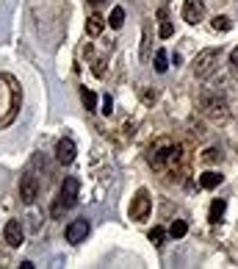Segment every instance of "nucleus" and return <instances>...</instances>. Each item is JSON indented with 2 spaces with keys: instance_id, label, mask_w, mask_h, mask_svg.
<instances>
[{
  "instance_id": "nucleus-1",
  "label": "nucleus",
  "mask_w": 238,
  "mask_h": 269,
  "mask_svg": "<svg viewBox=\"0 0 238 269\" xmlns=\"http://www.w3.org/2000/svg\"><path fill=\"white\" fill-rule=\"evenodd\" d=\"M20 105H22V89L20 81L9 72H0V128H9L17 120Z\"/></svg>"
},
{
  "instance_id": "nucleus-2",
  "label": "nucleus",
  "mask_w": 238,
  "mask_h": 269,
  "mask_svg": "<svg viewBox=\"0 0 238 269\" xmlns=\"http://www.w3.org/2000/svg\"><path fill=\"white\" fill-rule=\"evenodd\" d=\"M180 153H183L180 145H175L169 139H161L150 150V164H153V169H169V166H175L180 161Z\"/></svg>"
},
{
  "instance_id": "nucleus-3",
  "label": "nucleus",
  "mask_w": 238,
  "mask_h": 269,
  "mask_svg": "<svg viewBox=\"0 0 238 269\" xmlns=\"http://www.w3.org/2000/svg\"><path fill=\"white\" fill-rule=\"evenodd\" d=\"M78 194H80V181L78 178H64V183H61V197H59V203L53 206V217H61V211H67V208H72L78 203Z\"/></svg>"
},
{
  "instance_id": "nucleus-4",
  "label": "nucleus",
  "mask_w": 238,
  "mask_h": 269,
  "mask_svg": "<svg viewBox=\"0 0 238 269\" xmlns=\"http://www.w3.org/2000/svg\"><path fill=\"white\" fill-rule=\"evenodd\" d=\"M199 105H202L205 108V114H208V117H211V120H216V122H224L227 120V103H224V100H221V97H216V95H202L199 97Z\"/></svg>"
},
{
  "instance_id": "nucleus-5",
  "label": "nucleus",
  "mask_w": 238,
  "mask_h": 269,
  "mask_svg": "<svg viewBox=\"0 0 238 269\" xmlns=\"http://www.w3.org/2000/svg\"><path fill=\"white\" fill-rule=\"evenodd\" d=\"M150 211H153V200H150L147 189H139L136 197H133V203H130V219L141 222V219L150 217Z\"/></svg>"
},
{
  "instance_id": "nucleus-6",
  "label": "nucleus",
  "mask_w": 238,
  "mask_h": 269,
  "mask_svg": "<svg viewBox=\"0 0 238 269\" xmlns=\"http://www.w3.org/2000/svg\"><path fill=\"white\" fill-rule=\"evenodd\" d=\"M219 64V50L216 47H208V50H202L199 56H197L194 61V72L199 75V78H205V75H211V70Z\"/></svg>"
},
{
  "instance_id": "nucleus-7",
  "label": "nucleus",
  "mask_w": 238,
  "mask_h": 269,
  "mask_svg": "<svg viewBox=\"0 0 238 269\" xmlns=\"http://www.w3.org/2000/svg\"><path fill=\"white\" fill-rule=\"evenodd\" d=\"M36 197H39V181H36V175L25 172L22 181H20V200H22L25 206H34Z\"/></svg>"
},
{
  "instance_id": "nucleus-8",
  "label": "nucleus",
  "mask_w": 238,
  "mask_h": 269,
  "mask_svg": "<svg viewBox=\"0 0 238 269\" xmlns=\"http://www.w3.org/2000/svg\"><path fill=\"white\" fill-rule=\"evenodd\" d=\"M89 230H92L89 219H72V222L67 225V242H69V244H80V242H86Z\"/></svg>"
},
{
  "instance_id": "nucleus-9",
  "label": "nucleus",
  "mask_w": 238,
  "mask_h": 269,
  "mask_svg": "<svg viewBox=\"0 0 238 269\" xmlns=\"http://www.w3.org/2000/svg\"><path fill=\"white\" fill-rule=\"evenodd\" d=\"M202 17H205L202 0H186V3H183V20H186L188 25H197V22H202Z\"/></svg>"
},
{
  "instance_id": "nucleus-10",
  "label": "nucleus",
  "mask_w": 238,
  "mask_h": 269,
  "mask_svg": "<svg viewBox=\"0 0 238 269\" xmlns=\"http://www.w3.org/2000/svg\"><path fill=\"white\" fill-rule=\"evenodd\" d=\"M75 142L72 139H61L59 145H56V161L59 164H64V166H69L72 161H75Z\"/></svg>"
},
{
  "instance_id": "nucleus-11",
  "label": "nucleus",
  "mask_w": 238,
  "mask_h": 269,
  "mask_svg": "<svg viewBox=\"0 0 238 269\" xmlns=\"http://www.w3.org/2000/svg\"><path fill=\"white\" fill-rule=\"evenodd\" d=\"M3 239H6L9 247H20V244H22V225H20V219H9V222H6Z\"/></svg>"
},
{
  "instance_id": "nucleus-12",
  "label": "nucleus",
  "mask_w": 238,
  "mask_h": 269,
  "mask_svg": "<svg viewBox=\"0 0 238 269\" xmlns=\"http://www.w3.org/2000/svg\"><path fill=\"white\" fill-rule=\"evenodd\" d=\"M221 181H224V175L213 172V169H208L205 175H199V186H202V189H216Z\"/></svg>"
},
{
  "instance_id": "nucleus-13",
  "label": "nucleus",
  "mask_w": 238,
  "mask_h": 269,
  "mask_svg": "<svg viewBox=\"0 0 238 269\" xmlns=\"http://www.w3.org/2000/svg\"><path fill=\"white\" fill-rule=\"evenodd\" d=\"M102 28H105V20H102L100 14H92V17L86 20V34L89 36H100Z\"/></svg>"
},
{
  "instance_id": "nucleus-14",
  "label": "nucleus",
  "mask_w": 238,
  "mask_h": 269,
  "mask_svg": "<svg viewBox=\"0 0 238 269\" xmlns=\"http://www.w3.org/2000/svg\"><path fill=\"white\" fill-rule=\"evenodd\" d=\"M224 211H227V203H224V200H213V203H211V214H208V219H211V222H219V219L224 217Z\"/></svg>"
},
{
  "instance_id": "nucleus-15",
  "label": "nucleus",
  "mask_w": 238,
  "mask_h": 269,
  "mask_svg": "<svg viewBox=\"0 0 238 269\" xmlns=\"http://www.w3.org/2000/svg\"><path fill=\"white\" fill-rule=\"evenodd\" d=\"M186 233H188V225L183 222V219H175L172 228H169V236H172V239H183Z\"/></svg>"
},
{
  "instance_id": "nucleus-16",
  "label": "nucleus",
  "mask_w": 238,
  "mask_h": 269,
  "mask_svg": "<svg viewBox=\"0 0 238 269\" xmlns=\"http://www.w3.org/2000/svg\"><path fill=\"white\" fill-rule=\"evenodd\" d=\"M108 25H111V28H117V31H119V28H122V25H125V9H119V6H117V9L111 11V17H108Z\"/></svg>"
},
{
  "instance_id": "nucleus-17",
  "label": "nucleus",
  "mask_w": 238,
  "mask_h": 269,
  "mask_svg": "<svg viewBox=\"0 0 238 269\" xmlns=\"http://www.w3.org/2000/svg\"><path fill=\"white\" fill-rule=\"evenodd\" d=\"M150 42H153L150 25H144V34H141V61H150Z\"/></svg>"
},
{
  "instance_id": "nucleus-18",
  "label": "nucleus",
  "mask_w": 238,
  "mask_h": 269,
  "mask_svg": "<svg viewBox=\"0 0 238 269\" xmlns=\"http://www.w3.org/2000/svg\"><path fill=\"white\" fill-rule=\"evenodd\" d=\"M169 70V56H166V50H158L155 53V72H166Z\"/></svg>"
},
{
  "instance_id": "nucleus-19",
  "label": "nucleus",
  "mask_w": 238,
  "mask_h": 269,
  "mask_svg": "<svg viewBox=\"0 0 238 269\" xmlns=\"http://www.w3.org/2000/svg\"><path fill=\"white\" fill-rule=\"evenodd\" d=\"M80 100H83L86 111H94V105H97V95H94L92 89H83V92H80Z\"/></svg>"
},
{
  "instance_id": "nucleus-20",
  "label": "nucleus",
  "mask_w": 238,
  "mask_h": 269,
  "mask_svg": "<svg viewBox=\"0 0 238 269\" xmlns=\"http://www.w3.org/2000/svg\"><path fill=\"white\" fill-rule=\"evenodd\" d=\"M230 28H233L230 17H224V14H221V17H213V31H221V34H224V31H230Z\"/></svg>"
},
{
  "instance_id": "nucleus-21",
  "label": "nucleus",
  "mask_w": 238,
  "mask_h": 269,
  "mask_svg": "<svg viewBox=\"0 0 238 269\" xmlns=\"http://www.w3.org/2000/svg\"><path fill=\"white\" fill-rule=\"evenodd\" d=\"M163 239H166V230H163V228H153V230H150V242H153L155 247H161Z\"/></svg>"
},
{
  "instance_id": "nucleus-22",
  "label": "nucleus",
  "mask_w": 238,
  "mask_h": 269,
  "mask_svg": "<svg viewBox=\"0 0 238 269\" xmlns=\"http://www.w3.org/2000/svg\"><path fill=\"white\" fill-rule=\"evenodd\" d=\"M230 72L238 78V47H233V53H230Z\"/></svg>"
},
{
  "instance_id": "nucleus-23",
  "label": "nucleus",
  "mask_w": 238,
  "mask_h": 269,
  "mask_svg": "<svg viewBox=\"0 0 238 269\" xmlns=\"http://www.w3.org/2000/svg\"><path fill=\"white\" fill-rule=\"evenodd\" d=\"M172 34H175V28H172V22H161V28H158V36H161V39H169Z\"/></svg>"
},
{
  "instance_id": "nucleus-24",
  "label": "nucleus",
  "mask_w": 238,
  "mask_h": 269,
  "mask_svg": "<svg viewBox=\"0 0 238 269\" xmlns=\"http://www.w3.org/2000/svg\"><path fill=\"white\" fill-rule=\"evenodd\" d=\"M205 161H221V153H219V150H216V147H211V150H205Z\"/></svg>"
},
{
  "instance_id": "nucleus-25",
  "label": "nucleus",
  "mask_w": 238,
  "mask_h": 269,
  "mask_svg": "<svg viewBox=\"0 0 238 269\" xmlns=\"http://www.w3.org/2000/svg\"><path fill=\"white\" fill-rule=\"evenodd\" d=\"M114 111V100H111V95L102 97V114H111Z\"/></svg>"
}]
</instances>
